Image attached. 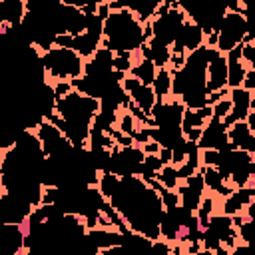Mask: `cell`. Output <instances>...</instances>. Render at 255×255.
<instances>
[{
  "label": "cell",
  "instance_id": "1",
  "mask_svg": "<svg viewBox=\"0 0 255 255\" xmlns=\"http://www.w3.org/2000/svg\"><path fill=\"white\" fill-rule=\"evenodd\" d=\"M96 187L131 233L149 241L161 239L159 225L163 219V203L159 193L151 189L141 177H118L110 171H100Z\"/></svg>",
  "mask_w": 255,
  "mask_h": 255
},
{
  "label": "cell",
  "instance_id": "2",
  "mask_svg": "<svg viewBox=\"0 0 255 255\" xmlns=\"http://www.w3.org/2000/svg\"><path fill=\"white\" fill-rule=\"evenodd\" d=\"M98 112H100V100H94L90 96L72 90L70 94L56 100L54 112L46 120L66 135V139L72 143L74 149L88 151L90 129Z\"/></svg>",
  "mask_w": 255,
  "mask_h": 255
},
{
  "label": "cell",
  "instance_id": "3",
  "mask_svg": "<svg viewBox=\"0 0 255 255\" xmlns=\"http://www.w3.org/2000/svg\"><path fill=\"white\" fill-rule=\"evenodd\" d=\"M143 24L124 6L112 10L102 24V44L100 48L110 50L112 54H135L145 44Z\"/></svg>",
  "mask_w": 255,
  "mask_h": 255
},
{
  "label": "cell",
  "instance_id": "4",
  "mask_svg": "<svg viewBox=\"0 0 255 255\" xmlns=\"http://www.w3.org/2000/svg\"><path fill=\"white\" fill-rule=\"evenodd\" d=\"M44 84L52 86L56 82H74L84 76V58H80L70 48H48L38 54Z\"/></svg>",
  "mask_w": 255,
  "mask_h": 255
},
{
  "label": "cell",
  "instance_id": "5",
  "mask_svg": "<svg viewBox=\"0 0 255 255\" xmlns=\"http://www.w3.org/2000/svg\"><path fill=\"white\" fill-rule=\"evenodd\" d=\"M215 34H217L215 50L219 54H227L229 50L237 48L245 40V36L249 34L247 14L237 12V10H225Z\"/></svg>",
  "mask_w": 255,
  "mask_h": 255
},
{
  "label": "cell",
  "instance_id": "6",
  "mask_svg": "<svg viewBox=\"0 0 255 255\" xmlns=\"http://www.w3.org/2000/svg\"><path fill=\"white\" fill-rule=\"evenodd\" d=\"M120 88H122L124 94L129 98V102L135 104V106L149 118V114H151V110H153V106H155V102H157L153 90H151L149 86H143L141 82H137L135 78H131V76H128V74L122 78Z\"/></svg>",
  "mask_w": 255,
  "mask_h": 255
},
{
  "label": "cell",
  "instance_id": "7",
  "mask_svg": "<svg viewBox=\"0 0 255 255\" xmlns=\"http://www.w3.org/2000/svg\"><path fill=\"white\" fill-rule=\"evenodd\" d=\"M197 147L199 151L203 149H213V151H223V149H229V141H227V126L213 118L205 124V128L201 129V135L197 139Z\"/></svg>",
  "mask_w": 255,
  "mask_h": 255
},
{
  "label": "cell",
  "instance_id": "8",
  "mask_svg": "<svg viewBox=\"0 0 255 255\" xmlns=\"http://www.w3.org/2000/svg\"><path fill=\"white\" fill-rule=\"evenodd\" d=\"M177 195H179V205L185 207L187 211H197L203 195H205V185H203V177L201 173H193L189 177H185L183 181H179L177 185Z\"/></svg>",
  "mask_w": 255,
  "mask_h": 255
},
{
  "label": "cell",
  "instance_id": "9",
  "mask_svg": "<svg viewBox=\"0 0 255 255\" xmlns=\"http://www.w3.org/2000/svg\"><path fill=\"white\" fill-rule=\"evenodd\" d=\"M211 106L199 108V110H183L181 116V137L189 143H197L201 129L211 120Z\"/></svg>",
  "mask_w": 255,
  "mask_h": 255
},
{
  "label": "cell",
  "instance_id": "10",
  "mask_svg": "<svg viewBox=\"0 0 255 255\" xmlns=\"http://www.w3.org/2000/svg\"><path fill=\"white\" fill-rule=\"evenodd\" d=\"M201 46H205V36H203V32H201L193 22L185 20L183 26H181V30H179V34H177V38L173 40L169 52H171V54H181V56H185V54H189V52H193V50H197V48H201Z\"/></svg>",
  "mask_w": 255,
  "mask_h": 255
},
{
  "label": "cell",
  "instance_id": "11",
  "mask_svg": "<svg viewBox=\"0 0 255 255\" xmlns=\"http://www.w3.org/2000/svg\"><path fill=\"white\" fill-rule=\"evenodd\" d=\"M229 100H231V112L223 120V124L229 128L235 122H245L247 114L255 110V92H247L243 88L229 90Z\"/></svg>",
  "mask_w": 255,
  "mask_h": 255
},
{
  "label": "cell",
  "instance_id": "12",
  "mask_svg": "<svg viewBox=\"0 0 255 255\" xmlns=\"http://www.w3.org/2000/svg\"><path fill=\"white\" fill-rule=\"evenodd\" d=\"M26 16V0H0V34L18 30Z\"/></svg>",
  "mask_w": 255,
  "mask_h": 255
},
{
  "label": "cell",
  "instance_id": "13",
  "mask_svg": "<svg viewBox=\"0 0 255 255\" xmlns=\"http://www.w3.org/2000/svg\"><path fill=\"white\" fill-rule=\"evenodd\" d=\"M205 88H207V96L211 92H219V90L227 88V62H225V54H219L217 50H215L213 58L207 64Z\"/></svg>",
  "mask_w": 255,
  "mask_h": 255
},
{
  "label": "cell",
  "instance_id": "14",
  "mask_svg": "<svg viewBox=\"0 0 255 255\" xmlns=\"http://www.w3.org/2000/svg\"><path fill=\"white\" fill-rule=\"evenodd\" d=\"M255 201V187H241V189H233L227 197L219 199V213L233 217L243 213V209Z\"/></svg>",
  "mask_w": 255,
  "mask_h": 255
},
{
  "label": "cell",
  "instance_id": "15",
  "mask_svg": "<svg viewBox=\"0 0 255 255\" xmlns=\"http://www.w3.org/2000/svg\"><path fill=\"white\" fill-rule=\"evenodd\" d=\"M227 141L231 149H243L255 155V133L247 128L245 122H235L227 128Z\"/></svg>",
  "mask_w": 255,
  "mask_h": 255
},
{
  "label": "cell",
  "instance_id": "16",
  "mask_svg": "<svg viewBox=\"0 0 255 255\" xmlns=\"http://www.w3.org/2000/svg\"><path fill=\"white\" fill-rule=\"evenodd\" d=\"M225 62H227V88H229V90L241 88V82H243L247 70H251V68H247V66L243 64L239 46L233 48V50H229V52L225 54Z\"/></svg>",
  "mask_w": 255,
  "mask_h": 255
},
{
  "label": "cell",
  "instance_id": "17",
  "mask_svg": "<svg viewBox=\"0 0 255 255\" xmlns=\"http://www.w3.org/2000/svg\"><path fill=\"white\" fill-rule=\"evenodd\" d=\"M131 56H133V64H131V68H129L128 76L135 78V80H137V82H141L143 86H151V82H153V78H155L157 68L151 64V60L141 58V56H139V52H135V54H131Z\"/></svg>",
  "mask_w": 255,
  "mask_h": 255
},
{
  "label": "cell",
  "instance_id": "18",
  "mask_svg": "<svg viewBox=\"0 0 255 255\" xmlns=\"http://www.w3.org/2000/svg\"><path fill=\"white\" fill-rule=\"evenodd\" d=\"M149 88L153 90L157 100H165L171 96V74L167 72V68H159L155 72V78H153Z\"/></svg>",
  "mask_w": 255,
  "mask_h": 255
},
{
  "label": "cell",
  "instance_id": "19",
  "mask_svg": "<svg viewBox=\"0 0 255 255\" xmlns=\"http://www.w3.org/2000/svg\"><path fill=\"white\" fill-rule=\"evenodd\" d=\"M155 179H157L165 189H169V191H175L177 185H179V181H181L179 175H177V169H175L173 165H163V167L157 171Z\"/></svg>",
  "mask_w": 255,
  "mask_h": 255
},
{
  "label": "cell",
  "instance_id": "20",
  "mask_svg": "<svg viewBox=\"0 0 255 255\" xmlns=\"http://www.w3.org/2000/svg\"><path fill=\"white\" fill-rule=\"evenodd\" d=\"M133 64V56L131 54H114V62H112V68L116 74H128L129 68Z\"/></svg>",
  "mask_w": 255,
  "mask_h": 255
},
{
  "label": "cell",
  "instance_id": "21",
  "mask_svg": "<svg viewBox=\"0 0 255 255\" xmlns=\"http://www.w3.org/2000/svg\"><path fill=\"white\" fill-rule=\"evenodd\" d=\"M253 227H255V221L253 219H243L237 227H235V231H237V237H239V243H243V245H249V241H251V231H253Z\"/></svg>",
  "mask_w": 255,
  "mask_h": 255
},
{
  "label": "cell",
  "instance_id": "22",
  "mask_svg": "<svg viewBox=\"0 0 255 255\" xmlns=\"http://www.w3.org/2000/svg\"><path fill=\"white\" fill-rule=\"evenodd\" d=\"M229 112H231V100H229V96L221 98L219 102H215V104L211 106V114H213V118H217V120H221V122L227 118Z\"/></svg>",
  "mask_w": 255,
  "mask_h": 255
},
{
  "label": "cell",
  "instance_id": "23",
  "mask_svg": "<svg viewBox=\"0 0 255 255\" xmlns=\"http://www.w3.org/2000/svg\"><path fill=\"white\" fill-rule=\"evenodd\" d=\"M241 88L247 90V92H255V68L247 70V74H245V78L241 82Z\"/></svg>",
  "mask_w": 255,
  "mask_h": 255
},
{
  "label": "cell",
  "instance_id": "24",
  "mask_svg": "<svg viewBox=\"0 0 255 255\" xmlns=\"http://www.w3.org/2000/svg\"><path fill=\"white\" fill-rule=\"evenodd\" d=\"M157 157H159L161 165H171V149L169 147H159Z\"/></svg>",
  "mask_w": 255,
  "mask_h": 255
},
{
  "label": "cell",
  "instance_id": "25",
  "mask_svg": "<svg viewBox=\"0 0 255 255\" xmlns=\"http://www.w3.org/2000/svg\"><path fill=\"white\" fill-rule=\"evenodd\" d=\"M4 195H6V193H4V187H2V175H0V199H2Z\"/></svg>",
  "mask_w": 255,
  "mask_h": 255
}]
</instances>
